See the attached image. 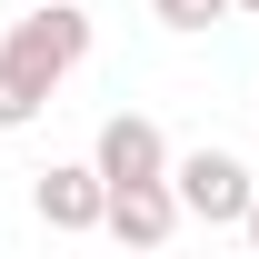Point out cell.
Listing matches in <instances>:
<instances>
[{"mask_svg":"<svg viewBox=\"0 0 259 259\" xmlns=\"http://www.w3.org/2000/svg\"><path fill=\"white\" fill-rule=\"evenodd\" d=\"M0 50H10L20 70H40V80L60 90L70 70L90 60V10H80V0H30V10L10 20V40H0Z\"/></svg>","mask_w":259,"mask_h":259,"instance_id":"obj_1","label":"cell"},{"mask_svg":"<svg viewBox=\"0 0 259 259\" xmlns=\"http://www.w3.org/2000/svg\"><path fill=\"white\" fill-rule=\"evenodd\" d=\"M169 190H180V209H190V220L239 229V220H249V199H259V180H249V160H239V150H180V160H169Z\"/></svg>","mask_w":259,"mask_h":259,"instance_id":"obj_2","label":"cell"},{"mask_svg":"<svg viewBox=\"0 0 259 259\" xmlns=\"http://www.w3.org/2000/svg\"><path fill=\"white\" fill-rule=\"evenodd\" d=\"M30 209H40V229H60V239L100 229V220H110V180H100V160H50V169L30 180Z\"/></svg>","mask_w":259,"mask_h":259,"instance_id":"obj_3","label":"cell"},{"mask_svg":"<svg viewBox=\"0 0 259 259\" xmlns=\"http://www.w3.org/2000/svg\"><path fill=\"white\" fill-rule=\"evenodd\" d=\"M90 160H100V180H110V190H130V180H169V160H180V150L160 140V120L110 110V120H100V140H90Z\"/></svg>","mask_w":259,"mask_h":259,"instance_id":"obj_4","label":"cell"},{"mask_svg":"<svg viewBox=\"0 0 259 259\" xmlns=\"http://www.w3.org/2000/svg\"><path fill=\"white\" fill-rule=\"evenodd\" d=\"M190 220V209H180V190H169V180H130V190H110V239H130V249H160L169 229Z\"/></svg>","mask_w":259,"mask_h":259,"instance_id":"obj_5","label":"cell"},{"mask_svg":"<svg viewBox=\"0 0 259 259\" xmlns=\"http://www.w3.org/2000/svg\"><path fill=\"white\" fill-rule=\"evenodd\" d=\"M40 100H50V80H40V70H20L10 50H0V130H30Z\"/></svg>","mask_w":259,"mask_h":259,"instance_id":"obj_6","label":"cell"},{"mask_svg":"<svg viewBox=\"0 0 259 259\" xmlns=\"http://www.w3.org/2000/svg\"><path fill=\"white\" fill-rule=\"evenodd\" d=\"M239 0H150V20L160 30H209V20H229Z\"/></svg>","mask_w":259,"mask_h":259,"instance_id":"obj_7","label":"cell"},{"mask_svg":"<svg viewBox=\"0 0 259 259\" xmlns=\"http://www.w3.org/2000/svg\"><path fill=\"white\" fill-rule=\"evenodd\" d=\"M239 229H249V249H259V199H249V220H239Z\"/></svg>","mask_w":259,"mask_h":259,"instance_id":"obj_8","label":"cell"},{"mask_svg":"<svg viewBox=\"0 0 259 259\" xmlns=\"http://www.w3.org/2000/svg\"><path fill=\"white\" fill-rule=\"evenodd\" d=\"M239 10H249V20H259V0H239Z\"/></svg>","mask_w":259,"mask_h":259,"instance_id":"obj_9","label":"cell"}]
</instances>
